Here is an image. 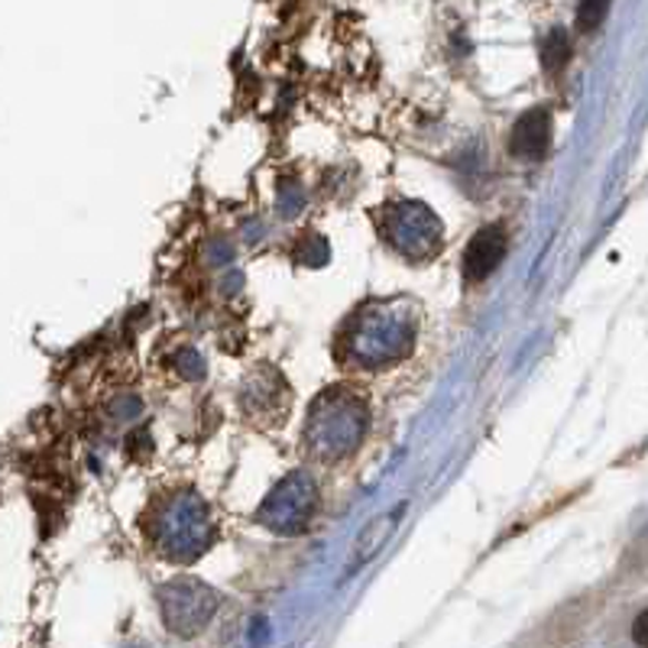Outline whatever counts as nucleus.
Returning a JSON list of instances; mask_svg holds the SVG:
<instances>
[{"instance_id": "f257e3e1", "label": "nucleus", "mask_w": 648, "mask_h": 648, "mask_svg": "<svg viewBox=\"0 0 648 648\" xmlns=\"http://www.w3.org/2000/svg\"><path fill=\"white\" fill-rule=\"evenodd\" d=\"M416 347V318L409 309L379 302L364 309L344 337V351L351 360L364 364V367H386L396 364L403 357H409V351Z\"/></svg>"}, {"instance_id": "f03ea898", "label": "nucleus", "mask_w": 648, "mask_h": 648, "mask_svg": "<svg viewBox=\"0 0 648 648\" xmlns=\"http://www.w3.org/2000/svg\"><path fill=\"white\" fill-rule=\"evenodd\" d=\"M364 431H367L364 399L347 389H327L312 409L305 438H309L312 454H318L324 461H337L357 451V445L364 441Z\"/></svg>"}, {"instance_id": "7ed1b4c3", "label": "nucleus", "mask_w": 648, "mask_h": 648, "mask_svg": "<svg viewBox=\"0 0 648 648\" xmlns=\"http://www.w3.org/2000/svg\"><path fill=\"white\" fill-rule=\"evenodd\" d=\"M153 539L159 552L173 561H195L211 542V510L198 493H173L153 522Z\"/></svg>"}, {"instance_id": "20e7f679", "label": "nucleus", "mask_w": 648, "mask_h": 648, "mask_svg": "<svg viewBox=\"0 0 648 648\" xmlns=\"http://www.w3.org/2000/svg\"><path fill=\"white\" fill-rule=\"evenodd\" d=\"M156 600L166 629L182 639L198 636L218 613V594L198 577H173L169 584L159 587Z\"/></svg>"}, {"instance_id": "39448f33", "label": "nucleus", "mask_w": 648, "mask_h": 648, "mask_svg": "<svg viewBox=\"0 0 648 648\" xmlns=\"http://www.w3.org/2000/svg\"><path fill=\"white\" fill-rule=\"evenodd\" d=\"M315 506H318V487H315L312 473L295 470L263 500L260 522L279 535H299L309 529Z\"/></svg>"}, {"instance_id": "423d86ee", "label": "nucleus", "mask_w": 648, "mask_h": 648, "mask_svg": "<svg viewBox=\"0 0 648 648\" xmlns=\"http://www.w3.org/2000/svg\"><path fill=\"white\" fill-rule=\"evenodd\" d=\"M386 240L409 260H431L445 243V224L418 201H399L386 211Z\"/></svg>"}, {"instance_id": "0eeeda50", "label": "nucleus", "mask_w": 648, "mask_h": 648, "mask_svg": "<svg viewBox=\"0 0 648 648\" xmlns=\"http://www.w3.org/2000/svg\"><path fill=\"white\" fill-rule=\"evenodd\" d=\"M548 143H552V114L545 107H532L515 121L510 137V149L515 159L539 163L548 153Z\"/></svg>"}, {"instance_id": "6e6552de", "label": "nucleus", "mask_w": 648, "mask_h": 648, "mask_svg": "<svg viewBox=\"0 0 648 648\" xmlns=\"http://www.w3.org/2000/svg\"><path fill=\"white\" fill-rule=\"evenodd\" d=\"M506 247H510V240H506V231L500 224L483 228L463 250V276L470 279V282H483L503 263Z\"/></svg>"}, {"instance_id": "1a4fd4ad", "label": "nucleus", "mask_w": 648, "mask_h": 648, "mask_svg": "<svg viewBox=\"0 0 648 648\" xmlns=\"http://www.w3.org/2000/svg\"><path fill=\"white\" fill-rule=\"evenodd\" d=\"M399 515H403V506L396 512H383V515H376L370 525L360 532V539H357V545H354V555L347 561V574L360 571V564H367V561H373V557L383 552V545L389 542L393 529L399 525Z\"/></svg>"}, {"instance_id": "9d476101", "label": "nucleus", "mask_w": 648, "mask_h": 648, "mask_svg": "<svg viewBox=\"0 0 648 648\" xmlns=\"http://www.w3.org/2000/svg\"><path fill=\"white\" fill-rule=\"evenodd\" d=\"M567 55H571V40L561 27H555L542 43V62H545V69H561L567 62Z\"/></svg>"}, {"instance_id": "9b49d317", "label": "nucleus", "mask_w": 648, "mask_h": 648, "mask_svg": "<svg viewBox=\"0 0 648 648\" xmlns=\"http://www.w3.org/2000/svg\"><path fill=\"white\" fill-rule=\"evenodd\" d=\"M603 17H606V3L587 0V3H581V7H577V27H581V30H594Z\"/></svg>"}, {"instance_id": "f8f14e48", "label": "nucleus", "mask_w": 648, "mask_h": 648, "mask_svg": "<svg viewBox=\"0 0 648 648\" xmlns=\"http://www.w3.org/2000/svg\"><path fill=\"white\" fill-rule=\"evenodd\" d=\"M179 373L188 376V379H201V376H205V367H201V360H198V354H195V351L179 354Z\"/></svg>"}, {"instance_id": "ddd939ff", "label": "nucleus", "mask_w": 648, "mask_h": 648, "mask_svg": "<svg viewBox=\"0 0 648 648\" xmlns=\"http://www.w3.org/2000/svg\"><path fill=\"white\" fill-rule=\"evenodd\" d=\"M633 642L639 648H648V609H642L633 623Z\"/></svg>"}]
</instances>
